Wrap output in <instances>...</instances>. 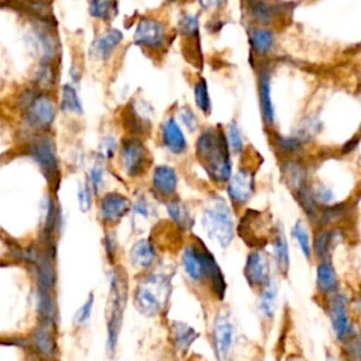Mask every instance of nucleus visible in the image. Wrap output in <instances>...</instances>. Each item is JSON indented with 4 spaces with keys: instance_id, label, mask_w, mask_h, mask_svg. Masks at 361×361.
<instances>
[{
    "instance_id": "nucleus-1",
    "label": "nucleus",
    "mask_w": 361,
    "mask_h": 361,
    "mask_svg": "<svg viewBox=\"0 0 361 361\" xmlns=\"http://www.w3.org/2000/svg\"><path fill=\"white\" fill-rule=\"evenodd\" d=\"M183 272L190 283L204 288L213 299L221 300L227 290L226 278L214 255L199 240H190L180 254Z\"/></svg>"
},
{
    "instance_id": "nucleus-2",
    "label": "nucleus",
    "mask_w": 361,
    "mask_h": 361,
    "mask_svg": "<svg viewBox=\"0 0 361 361\" xmlns=\"http://www.w3.org/2000/svg\"><path fill=\"white\" fill-rule=\"evenodd\" d=\"M172 276L165 271L149 269L142 272L133 290L134 307L147 317L161 316L169 303Z\"/></svg>"
},
{
    "instance_id": "nucleus-3",
    "label": "nucleus",
    "mask_w": 361,
    "mask_h": 361,
    "mask_svg": "<svg viewBox=\"0 0 361 361\" xmlns=\"http://www.w3.org/2000/svg\"><path fill=\"white\" fill-rule=\"evenodd\" d=\"M128 275L121 265H113L109 278V295L106 300V351L113 357L118 344L123 319L128 300Z\"/></svg>"
},
{
    "instance_id": "nucleus-4",
    "label": "nucleus",
    "mask_w": 361,
    "mask_h": 361,
    "mask_svg": "<svg viewBox=\"0 0 361 361\" xmlns=\"http://www.w3.org/2000/svg\"><path fill=\"white\" fill-rule=\"evenodd\" d=\"M196 154L207 175L224 183L231 175V161L226 134L220 128L204 130L196 142Z\"/></svg>"
},
{
    "instance_id": "nucleus-5",
    "label": "nucleus",
    "mask_w": 361,
    "mask_h": 361,
    "mask_svg": "<svg viewBox=\"0 0 361 361\" xmlns=\"http://www.w3.org/2000/svg\"><path fill=\"white\" fill-rule=\"evenodd\" d=\"M202 227L207 237L221 248H227L231 244L235 226L231 209L223 197L213 196L207 200L202 212Z\"/></svg>"
},
{
    "instance_id": "nucleus-6",
    "label": "nucleus",
    "mask_w": 361,
    "mask_h": 361,
    "mask_svg": "<svg viewBox=\"0 0 361 361\" xmlns=\"http://www.w3.org/2000/svg\"><path fill=\"white\" fill-rule=\"evenodd\" d=\"M274 227L269 216L257 210H247L240 220L237 233L250 248L259 250L269 244Z\"/></svg>"
},
{
    "instance_id": "nucleus-7",
    "label": "nucleus",
    "mask_w": 361,
    "mask_h": 361,
    "mask_svg": "<svg viewBox=\"0 0 361 361\" xmlns=\"http://www.w3.org/2000/svg\"><path fill=\"white\" fill-rule=\"evenodd\" d=\"M27 154L39 166L41 172L49 182H58L59 164L56 147L48 134H38L27 145Z\"/></svg>"
},
{
    "instance_id": "nucleus-8",
    "label": "nucleus",
    "mask_w": 361,
    "mask_h": 361,
    "mask_svg": "<svg viewBox=\"0 0 361 361\" xmlns=\"http://www.w3.org/2000/svg\"><path fill=\"white\" fill-rule=\"evenodd\" d=\"M235 341V326L231 314L221 309L212 323V345L217 361H228Z\"/></svg>"
},
{
    "instance_id": "nucleus-9",
    "label": "nucleus",
    "mask_w": 361,
    "mask_h": 361,
    "mask_svg": "<svg viewBox=\"0 0 361 361\" xmlns=\"http://www.w3.org/2000/svg\"><path fill=\"white\" fill-rule=\"evenodd\" d=\"M324 300L327 305V314L330 319L331 330L336 338L340 343L350 341L353 337L357 336V331L351 320V313L345 296L338 292Z\"/></svg>"
},
{
    "instance_id": "nucleus-10",
    "label": "nucleus",
    "mask_w": 361,
    "mask_h": 361,
    "mask_svg": "<svg viewBox=\"0 0 361 361\" xmlns=\"http://www.w3.org/2000/svg\"><path fill=\"white\" fill-rule=\"evenodd\" d=\"M24 121L35 131L48 130L56 116L54 100L48 94H35L31 102L23 109Z\"/></svg>"
},
{
    "instance_id": "nucleus-11",
    "label": "nucleus",
    "mask_w": 361,
    "mask_h": 361,
    "mask_svg": "<svg viewBox=\"0 0 361 361\" xmlns=\"http://www.w3.org/2000/svg\"><path fill=\"white\" fill-rule=\"evenodd\" d=\"M244 278L252 290H261L271 279V257L264 250H251L244 264Z\"/></svg>"
},
{
    "instance_id": "nucleus-12",
    "label": "nucleus",
    "mask_w": 361,
    "mask_h": 361,
    "mask_svg": "<svg viewBox=\"0 0 361 361\" xmlns=\"http://www.w3.org/2000/svg\"><path fill=\"white\" fill-rule=\"evenodd\" d=\"M28 344L39 360L56 361L58 358L56 324L39 320V324L32 330L28 338Z\"/></svg>"
},
{
    "instance_id": "nucleus-13",
    "label": "nucleus",
    "mask_w": 361,
    "mask_h": 361,
    "mask_svg": "<svg viewBox=\"0 0 361 361\" xmlns=\"http://www.w3.org/2000/svg\"><path fill=\"white\" fill-rule=\"evenodd\" d=\"M168 39L166 27L162 21L152 17H142L134 31V42L151 51L161 49Z\"/></svg>"
},
{
    "instance_id": "nucleus-14",
    "label": "nucleus",
    "mask_w": 361,
    "mask_h": 361,
    "mask_svg": "<svg viewBox=\"0 0 361 361\" xmlns=\"http://www.w3.org/2000/svg\"><path fill=\"white\" fill-rule=\"evenodd\" d=\"M121 162H123V169L128 176L131 178L141 176L149 164L148 149L145 148L142 141H140L135 137L126 138L123 141V148H121Z\"/></svg>"
},
{
    "instance_id": "nucleus-15",
    "label": "nucleus",
    "mask_w": 361,
    "mask_h": 361,
    "mask_svg": "<svg viewBox=\"0 0 361 361\" xmlns=\"http://www.w3.org/2000/svg\"><path fill=\"white\" fill-rule=\"evenodd\" d=\"M255 190L254 172L247 168H240L235 173L230 175L227 193L234 204L247 203Z\"/></svg>"
},
{
    "instance_id": "nucleus-16",
    "label": "nucleus",
    "mask_w": 361,
    "mask_h": 361,
    "mask_svg": "<svg viewBox=\"0 0 361 361\" xmlns=\"http://www.w3.org/2000/svg\"><path fill=\"white\" fill-rule=\"evenodd\" d=\"M100 217L104 224L118 223L131 209L130 200L117 192L106 193L100 200Z\"/></svg>"
},
{
    "instance_id": "nucleus-17",
    "label": "nucleus",
    "mask_w": 361,
    "mask_h": 361,
    "mask_svg": "<svg viewBox=\"0 0 361 361\" xmlns=\"http://www.w3.org/2000/svg\"><path fill=\"white\" fill-rule=\"evenodd\" d=\"M158 261V251L154 243L148 238L135 241L130 250V264L138 272H147L155 267Z\"/></svg>"
},
{
    "instance_id": "nucleus-18",
    "label": "nucleus",
    "mask_w": 361,
    "mask_h": 361,
    "mask_svg": "<svg viewBox=\"0 0 361 361\" xmlns=\"http://www.w3.org/2000/svg\"><path fill=\"white\" fill-rule=\"evenodd\" d=\"M316 289L324 299L338 293L340 279L331 259H320L316 265Z\"/></svg>"
},
{
    "instance_id": "nucleus-19",
    "label": "nucleus",
    "mask_w": 361,
    "mask_h": 361,
    "mask_svg": "<svg viewBox=\"0 0 361 361\" xmlns=\"http://www.w3.org/2000/svg\"><path fill=\"white\" fill-rule=\"evenodd\" d=\"M269 244L272 247V259H274L275 268L279 275L286 278L289 274V267H290L289 245H288V240L283 233V227L279 223L274 227Z\"/></svg>"
},
{
    "instance_id": "nucleus-20",
    "label": "nucleus",
    "mask_w": 361,
    "mask_h": 361,
    "mask_svg": "<svg viewBox=\"0 0 361 361\" xmlns=\"http://www.w3.org/2000/svg\"><path fill=\"white\" fill-rule=\"evenodd\" d=\"M124 123L133 134H145L151 126V107L142 99L133 100L124 116Z\"/></svg>"
},
{
    "instance_id": "nucleus-21",
    "label": "nucleus",
    "mask_w": 361,
    "mask_h": 361,
    "mask_svg": "<svg viewBox=\"0 0 361 361\" xmlns=\"http://www.w3.org/2000/svg\"><path fill=\"white\" fill-rule=\"evenodd\" d=\"M343 233L337 228H327L322 227L316 231L313 244H312V254L317 257V259H330V255L334 247L341 241Z\"/></svg>"
},
{
    "instance_id": "nucleus-22",
    "label": "nucleus",
    "mask_w": 361,
    "mask_h": 361,
    "mask_svg": "<svg viewBox=\"0 0 361 361\" xmlns=\"http://www.w3.org/2000/svg\"><path fill=\"white\" fill-rule=\"evenodd\" d=\"M161 135H162V142H164L165 148L169 152H172L175 155H179V154L185 152V149L188 147V142H186L183 131L180 130V127L178 126L175 118L168 117L164 121Z\"/></svg>"
},
{
    "instance_id": "nucleus-23",
    "label": "nucleus",
    "mask_w": 361,
    "mask_h": 361,
    "mask_svg": "<svg viewBox=\"0 0 361 361\" xmlns=\"http://www.w3.org/2000/svg\"><path fill=\"white\" fill-rule=\"evenodd\" d=\"M178 186L176 171L169 165H159L152 173V188L162 197H171L175 195Z\"/></svg>"
},
{
    "instance_id": "nucleus-24",
    "label": "nucleus",
    "mask_w": 361,
    "mask_h": 361,
    "mask_svg": "<svg viewBox=\"0 0 361 361\" xmlns=\"http://www.w3.org/2000/svg\"><path fill=\"white\" fill-rule=\"evenodd\" d=\"M123 41L121 31L111 28L106 31L102 37H99L90 47V55L94 59L106 61L110 58V55L114 52V49L120 45Z\"/></svg>"
},
{
    "instance_id": "nucleus-25",
    "label": "nucleus",
    "mask_w": 361,
    "mask_h": 361,
    "mask_svg": "<svg viewBox=\"0 0 361 361\" xmlns=\"http://www.w3.org/2000/svg\"><path fill=\"white\" fill-rule=\"evenodd\" d=\"M197 337L199 333L192 326L179 320L171 323V340L178 353L186 354Z\"/></svg>"
},
{
    "instance_id": "nucleus-26",
    "label": "nucleus",
    "mask_w": 361,
    "mask_h": 361,
    "mask_svg": "<svg viewBox=\"0 0 361 361\" xmlns=\"http://www.w3.org/2000/svg\"><path fill=\"white\" fill-rule=\"evenodd\" d=\"M248 13L254 21L268 24L283 13V6L268 0H248Z\"/></svg>"
},
{
    "instance_id": "nucleus-27",
    "label": "nucleus",
    "mask_w": 361,
    "mask_h": 361,
    "mask_svg": "<svg viewBox=\"0 0 361 361\" xmlns=\"http://www.w3.org/2000/svg\"><path fill=\"white\" fill-rule=\"evenodd\" d=\"M278 283L272 278L261 290H258V312L264 320H272L276 310Z\"/></svg>"
},
{
    "instance_id": "nucleus-28",
    "label": "nucleus",
    "mask_w": 361,
    "mask_h": 361,
    "mask_svg": "<svg viewBox=\"0 0 361 361\" xmlns=\"http://www.w3.org/2000/svg\"><path fill=\"white\" fill-rule=\"evenodd\" d=\"M258 94H259V104H261V114L264 123L272 126L275 123V110L271 99V78L268 72H262L258 80Z\"/></svg>"
},
{
    "instance_id": "nucleus-29",
    "label": "nucleus",
    "mask_w": 361,
    "mask_h": 361,
    "mask_svg": "<svg viewBox=\"0 0 361 361\" xmlns=\"http://www.w3.org/2000/svg\"><path fill=\"white\" fill-rule=\"evenodd\" d=\"M166 212L171 220L180 231H188L193 227V217L190 216L189 209L179 200H171L166 204Z\"/></svg>"
},
{
    "instance_id": "nucleus-30",
    "label": "nucleus",
    "mask_w": 361,
    "mask_h": 361,
    "mask_svg": "<svg viewBox=\"0 0 361 361\" xmlns=\"http://www.w3.org/2000/svg\"><path fill=\"white\" fill-rule=\"evenodd\" d=\"M250 44L252 51L258 55H265L271 52L275 44L274 31L268 28H254L250 32Z\"/></svg>"
},
{
    "instance_id": "nucleus-31",
    "label": "nucleus",
    "mask_w": 361,
    "mask_h": 361,
    "mask_svg": "<svg viewBox=\"0 0 361 361\" xmlns=\"http://www.w3.org/2000/svg\"><path fill=\"white\" fill-rule=\"evenodd\" d=\"M283 178L286 185L292 188L295 192H298L300 188L306 185L305 166H302L299 162H295V161L286 162L283 166Z\"/></svg>"
},
{
    "instance_id": "nucleus-32",
    "label": "nucleus",
    "mask_w": 361,
    "mask_h": 361,
    "mask_svg": "<svg viewBox=\"0 0 361 361\" xmlns=\"http://www.w3.org/2000/svg\"><path fill=\"white\" fill-rule=\"evenodd\" d=\"M61 109L68 113L80 114L83 111L80 97L73 85L65 83L62 86V99H61Z\"/></svg>"
},
{
    "instance_id": "nucleus-33",
    "label": "nucleus",
    "mask_w": 361,
    "mask_h": 361,
    "mask_svg": "<svg viewBox=\"0 0 361 361\" xmlns=\"http://www.w3.org/2000/svg\"><path fill=\"white\" fill-rule=\"evenodd\" d=\"M89 13L99 20H111L117 14L116 0H90Z\"/></svg>"
},
{
    "instance_id": "nucleus-34",
    "label": "nucleus",
    "mask_w": 361,
    "mask_h": 361,
    "mask_svg": "<svg viewBox=\"0 0 361 361\" xmlns=\"http://www.w3.org/2000/svg\"><path fill=\"white\" fill-rule=\"evenodd\" d=\"M292 237L296 240L303 257L310 261L312 259V241L307 231L306 224L302 220H298L292 227Z\"/></svg>"
},
{
    "instance_id": "nucleus-35",
    "label": "nucleus",
    "mask_w": 361,
    "mask_h": 361,
    "mask_svg": "<svg viewBox=\"0 0 361 361\" xmlns=\"http://www.w3.org/2000/svg\"><path fill=\"white\" fill-rule=\"evenodd\" d=\"M193 92H195V102L199 110H202L204 114H209L212 111V103H210L206 80L199 79L193 87Z\"/></svg>"
},
{
    "instance_id": "nucleus-36",
    "label": "nucleus",
    "mask_w": 361,
    "mask_h": 361,
    "mask_svg": "<svg viewBox=\"0 0 361 361\" xmlns=\"http://www.w3.org/2000/svg\"><path fill=\"white\" fill-rule=\"evenodd\" d=\"M93 305H94V295L89 293L86 300L82 303V306L76 310L73 316V326L75 327H83L92 317L93 312Z\"/></svg>"
},
{
    "instance_id": "nucleus-37",
    "label": "nucleus",
    "mask_w": 361,
    "mask_h": 361,
    "mask_svg": "<svg viewBox=\"0 0 361 361\" xmlns=\"http://www.w3.org/2000/svg\"><path fill=\"white\" fill-rule=\"evenodd\" d=\"M179 32L185 37L193 38L197 37V31H199V21L197 17L195 14H182V17L179 18Z\"/></svg>"
},
{
    "instance_id": "nucleus-38",
    "label": "nucleus",
    "mask_w": 361,
    "mask_h": 361,
    "mask_svg": "<svg viewBox=\"0 0 361 361\" xmlns=\"http://www.w3.org/2000/svg\"><path fill=\"white\" fill-rule=\"evenodd\" d=\"M274 142L276 148L283 154H295L300 149L302 142L296 137H283V135H275Z\"/></svg>"
},
{
    "instance_id": "nucleus-39",
    "label": "nucleus",
    "mask_w": 361,
    "mask_h": 361,
    "mask_svg": "<svg viewBox=\"0 0 361 361\" xmlns=\"http://www.w3.org/2000/svg\"><path fill=\"white\" fill-rule=\"evenodd\" d=\"M227 144L228 147L234 151V152H241L244 148V142H243V137L240 133V128L237 126L235 121L230 123L227 127Z\"/></svg>"
},
{
    "instance_id": "nucleus-40",
    "label": "nucleus",
    "mask_w": 361,
    "mask_h": 361,
    "mask_svg": "<svg viewBox=\"0 0 361 361\" xmlns=\"http://www.w3.org/2000/svg\"><path fill=\"white\" fill-rule=\"evenodd\" d=\"M310 192H312L313 200L319 206H329V204H331V202L334 199L333 190L324 185H319L314 189H310Z\"/></svg>"
},
{
    "instance_id": "nucleus-41",
    "label": "nucleus",
    "mask_w": 361,
    "mask_h": 361,
    "mask_svg": "<svg viewBox=\"0 0 361 361\" xmlns=\"http://www.w3.org/2000/svg\"><path fill=\"white\" fill-rule=\"evenodd\" d=\"M78 204L83 213L92 207V189L86 182H80L78 186Z\"/></svg>"
},
{
    "instance_id": "nucleus-42",
    "label": "nucleus",
    "mask_w": 361,
    "mask_h": 361,
    "mask_svg": "<svg viewBox=\"0 0 361 361\" xmlns=\"http://www.w3.org/2000/svg\"><path fill=\"white\" fill-rule=\"evenodd\" d=\"M103 245H104V252H106V257H107L109 262L114 265L116 258H117V252H118V243H117L116 234L114 233H107L103 238Z\"/></svg>"
},
{
    "instance_id": "nucleus-43",
    "label": "nucleus",
    "mask_w": 361,
    "mask_h": 361,
    "mask_svg": "<svg viewBox=\"0 0 361 361\" xmlns=\"http://www.w3.org/2000/svg\"><path fill=\"white\" fill-rule=\"evenodd\" d=\"M178 116H179V120L180 123L190 131H196L197 127H199V121H197V117L196 114L188 107V106H183L178 110Z\"/></svg>"
},
{
    "instance_id": "nucleus-44",
    "label": "nucleus",
    "mask_w": 361,
    "mask_h": 361,
    "mask_svg": "<svg viewBox=\"0 0 361 361\" xmlns=\"http://www.w3.org/2000/svg\"><path fill=\"white\" fill-rule=\"evenodd\" d=\"M103 179H104V171L103 166L99 164H94L90 171H89V186L94 193H99V190L103 186Z\"/></svg>"
},
{
    "instance_id": "nucleus-45",
    "label": "nucleus",
    "mask_w": 361,
    "mask_h": 361,
    "mask_svg": "<svg viewBox=\"0 0 361 361\" xmlns=\"http://www.w3.org/2000/svg\"><path fill=\"white\" fill-rule=\"evenodd\" d=\"M133 213H134V217L137 216L144 220H148L151 217V206L144 197H138L133 206Z\"/></svg>"
},
{
    "instance_id": "nucleus-46",
    "label": "nucleus",
    "mask_w": 361,
    "mask_h": 361,
    "mask_svg": "<svg viewBox=\"0 0 361 361\" xmlns=\"http://www.w3.org/2000/svg\"><path fill=\"white\" fill-rule=\"evenodd\" d=\"M52 69L48 62H42L38 73H37V83L38 86H45V83H52Z\"/></svg>"
},
{
    "instance_id": "nucleus-47",
    "label": "nucleus",
    "mask_w": 361,
    "mask_h": 361,
    "mask_svg": "<svg viewBox=\"0 0 361 361\" xmlns=\"http://www.w3.org/2000/svg\"><path fill=\"white\" fill-rule=\"evenodd\" d=\"M117 148V144H116V140L113 137H104L100 142V154L102 157H106V158H110L114 155V151Z\"/></svg>"
},
{
    "instance_id": "nucleus-48",
    "label": "nucleus",
    "mask_w": 361,
    "mask_h": 361,
    "mask_svg": "<svg viewBox=\"0 0 361 361\" xmlns=\"http://www.w3.org/2000/svg\"><path fill=\"white\" fill-rule=\"evenodd\" d=\"M199 3H200V6H202L203 8H206V10H213V8L221 7V6L226 3V0H199Z\"/></svg>"
},
{
    "instance_id": "nucleus-49",
    "label": "nucleus",
    "mask_w": 361,
    "mask_h": 361,
    "mask_svg": "<svg viewBox=\"0 0 361 361\" xmlns=\"http://www.w3.org/2000/svg\"><path fill=\"white\" fill-rule=\"evenodd\" d=\"M286 361H306V358H303L302 355H296L295 354V355H289Z\"/></svg>"
},
{
    "instance_id": "nucleus-50",
    "label": "nucleus",
    "mask_w": 361,
    "mask_h": 361,
    "mask_svg": "<svg viewBox=\"0 0 361 361\" xmlns=\"http://www.w3.org/2000/svg\"><path fill=\"white\" fill-rule=\"evenodd\" d=\"M326 361H336L333 357H327V360Z\"/></svg>"
},
{
    "instance_id": "nucleus-51",
    "label": "nucleus",
    "mask_w": 361,
    "mask_h": 361,
    "mask_svg": "<svg viewBox=\"0 0 361 361\" xmlns=\"http://www.w3.org/2000/svg\"><path fill=\"white\" fill-rule=\"evenodd\" d=\"M166 1H175V0H166Z\"/></svg>"
},
{
    "instance_id": "nucleus-52",
    "label": "nucleus",
    "mask_w": 361,
    "mask_h": 361,
    "mask_svg": "<svg viewBox=\"0 0 361 361\" xmlns=\"http://www.w3.org/2000/svg\"><path fill=\"white\" fill-rule=\"evenodd\" d=\"M37 361H42V360H39V358H38V360H37Z\"/></svg>"
}]
</instances>
